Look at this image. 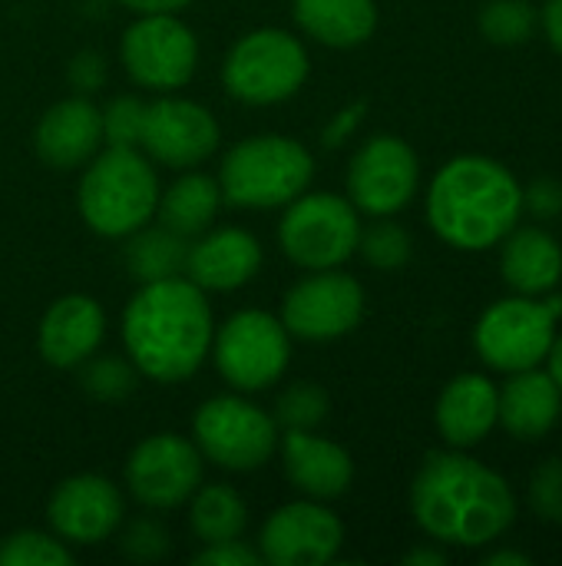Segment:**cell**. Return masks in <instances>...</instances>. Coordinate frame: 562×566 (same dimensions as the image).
<instances>
[{"label": "cell", "instance_id": "39", "mask_svg": "<svg viewBox=\"0 0 562 566\" xmlns=\"http://www.w3.org/2000/svg\"><path fill=\"white\" fill-rule=\"evenodd\" d=\"M103 80H106V63H103L99 53L83 50V53L73 56V63H70V83H73V90L93 93V90L103 86Z\"/></svg>", "mask_w": 562, "mask_h": 566}, {"label": "cell", "instance_id": "15", "mask_svg": "<svg viewBox=\"0 0 562 566\" xmlns=\"http://www.w3.org/2000/svg\"><path fill=\"white\" fill-rule=\"evenodd\" d=\"M219 139L222 129L215 116L195 99L159 96L142 109L139 146L159 166L195 169L219 149Z\"/></svg>", "mask_w": 562, "mask_h": 566}, {"label": "cell", "instance_id": "10", "mask_svg": "<svg viewBox=\"0 0 562 566\" xmlns=\"http://www.w3.org/2000/svg\"><path fill=\"white\" fill-rule=\"evenodd\" d=\"M215 368L235 391H265L272 388L291 358V335L282 318L245 308L235 312L219 335H212Z\"/></svg>", "mask_w": 562, "mask_h": 566}, {"label": "cell", "instance_id": "24", "mask_svg": "<svg viewBox=\"0 0 562 566\" xmlns=\"http://www.w3.org/2000/svg\"><path fill=\"white\" fill-rule=\"evenodd\" d=\"M500 275L517 295H547L562 279L560 239L540 226H513L500 249Z\"/></svg>", "mask_w": 562, "mask_h": 566}, {"label": "cell", "instance_id": "26", "mask_svg": "<svg viewBox=\"0 0 562 566\" xmlns=\"http://www.w3.org/2000/svg\"><path fill=\"white\" fill-rule=\"evenodd\" d=\"M222 209V189L219 179L205 176V172H185L179 176L166 192H159V222L185 239L202 235L215 212Z\"/></svg>", "mask_w": 562, "mask_h": 566}, {"label": "cell", "instance_id": "4", "mask_svg": "<svg viewBox=\"0 0 562 566\" xmlns=\"http://www.w3.org/2000/svg\"><path fill=\"white\" fill-rule=\"evenodd\" d=\"M76 206L96 235H132L156 216L159 206V176L152 159L136 146H106L83 169Z\"/></svg>", "mask_w": 562, "mask_h": 566}, {"label": "cell", "instance_id": "42", "mask_svg": "<svg viewBox=\"0 0 562 566\" xmlns=\"http://www.w3.org/2000/svg\"><path fill=\"white\" fill-rule=\"evenodd\" d=\"M119 3L136 13H176V10L189 7L192 0H119Z\"/></svg>", "mask_w": 562, "mask_h": 566}, {"label": "cell", "instance_id": "23", "mask_svg": "<svg viewBox=\"0 0 562 566\" xmlns=\"http://www.w3.org/2000/svg\"><path fill=\"white\" fill-rule=\"evenodd\" d=\"M434 421L450 448H477L497 424V385L477 371L457 375L441 391Z\"/></svg>", "mask_w": 562, "mask_h": 566}, {"label": "cell", "instance_id": "20", "mask_svg": "<svg viewBox=\"0 0 562 566\" xmlns=\"http://www.w3.org/2000/svg\"><path fill=\"white\" fill-rule=\"evenodd\" d=\"M36 156L53 169H76L96 156L103 146V113L83 93L53 103L33 136Z\"/></svg>", "mask_w": 562, "mask_h": 566}, {"label": "cell", "instance_id": "38", "mask_svg": "<svg viewBox=\"0 0 562 566\" xmlns=\"http://www.w3.org/2000/svg\"><path fill=\"white\" fill-rule=\"evenodd\" d=\"M195 566H258L265 564L258 551L245 547L242 541H225V544H205L202 554H195Z\"/></svg>", "mask_w": 562, "mask_h": 566}, {"label": "cell", "instance_id": "34", "mask_svg": "<svg viewBox=\"0 0 562 566\" xmlns=\"http://www.w3.org/2000/svg\"><path fill=\"white\" fill-rule=\"evenodd\" d=\"M119 551L132 564H156L169 554V531L152 517H139V521L126 524V531L119 537Z\"/></svg>", "mask_w": 562, "mask_h": 566}, {"label": "cell", "instance_id": "25", "mask_svg": "<svg viewBox=\"0 0 562 566\" xmlns=\"http://www.w3.org/2000/svg\"><path fill=\"white\" fill-rule=\"evenodd\" d=\"M291 13L311 40L335 50L361 46L378 27L374 0H291Z\"/></svg>", "mask_w": 562, "mask_h": 566}, {"label": "cell", "instance_id": "36", "mask_svg": "<svg viewBox=\"0 0 562 566\" xmlns=\"http://www.w3.org/2000/svg\"><path fill=\"white\" fill-rule=\"evenodd\" d=\"M142 109L146 103L136 96H116L109 99L103 113V143L106 146H136L139 143V126H142Z\"/></svg>", "mask_w": 562, "mask_h": 566}, {"label": "cell", "instance_id": "11", "mask_svg": "<svg viewBox=\"0 0 562 566\" xmlns=\"http://www.w3.org/2000/svg\"><path fill=\"white\" fill-rule=\"evenodd\" d=\"M119 60L136 86L169 93L195 76L199 40L176 13H139L119 40Z\"/></svg>", "mask_w": 562, "mask_h": 566}, {"label": "cell", "instance_id": "19", "mask_svg": "<svg viewBox=\"0 0 562 566\" xmlns=\"http://www.w3.org/2000/svg\"><path fill=\"white\" fill-rule=\"evenodd\" d=\"M106 335V312L89 295L56 298L36 332V348L53 368H79Z\"/></svg>", "mask_w": 562, "mask_h": 566}, {"label": "cell", "instance_id": "1", "mask_svg": "<svg viewBox=\"0 0 562 566\" xmlns=\"http://www.w3.org/2000/svg\"><path fill=\"white\" fill-rule=\"evenodd\" d=\"M411 514L431 541L477 551L513 527L517 497L503 474L454 448L424 458L411 484Z\"/></svg>", "mask_w": 562, "mask_h": 566}, {"label": "cell", "instance_id": "14", "mask_svg": "<svg viewBox=\"0 0 562 566\" xmlns=\"http://www.w3.org/2000/svg\"><path fill=\"white\" fill-rule=\"evenodd\" d=\"M421 182V163L401 136L368 139L348 166V196L358 212L374 219L401 212Z\"/></svg>", "mask_w": 562, "mask_h": 566}, {"label": "cell", "instance_id": "12", "mask_svg": "<svg viewBox=\"0 0 562 566\" xmlns=\"http://www.w3.org/2000/svg\"><path fill=\"white\" fill-rule=\"evenodd\" d=\"M364 318V289L341 269H321L285 292L282 325L301 342H335Z\"/></svg>", "mask_w": 562, "mask_h": 566}, {"label": "cell", "instance_id": "3", "mask_svg": "<svg viewBox=\"0 0 562 566\" xmlns=\"http://www.w3.org/2000/svg\"><path fill=\"white\" fill-rule=\"evenodd\" d=\"M523 216L520 179L490 156H454L427 189V222L441 242L460 252H484L507 239Z\"/></svg>", "mask_w": 562, "mask_h": 566}, {"label": "cell", "instance_id": "21", "mask_svg": "<svg viewBox=\"0 0 562 566\" xmlns=\"http://www.w3.org/2000/svg\"><path fill=\"white\" fill-rule=\"evenodd\" d=\"M262 269V245L252 232L225 226L215 232H202L189 245L185 275L202 292H235L248 285Z\"/></svg>", "mask_w": 562, "mask_h": 566}, {"label": "cell", "instance_id": "9", "mask_svg": "<svg viewBox=\"0 0 562 566\" xmlns=\"http://www.w3.org/2000/svg\"><path fill=\"white\" fill-rule=\"evenodd\" d=\"M192 434L202 461L235 474L258 471L278 448L275 418L238 395L209 398L192 418Z\"/></svg>", "mask_w": 562, "mask_h": 566}, {"label": "cell", "instance_id": "18", "mask_svg": "<svg viewBox=\"0 0 562 566\" xmlns=\"http://www.w3.org/2000/svg\"><path fill=\"white\" fill-rule=\"evenodd\" d=\"M278 448L285 478L295 491L311 501H335L348 494L354 481V461L341 444L318 438L315 431H285Z\"/></svg>", "mask_w": 562, "mask_h": 566}, {"label": "cell", "instance_id": "17", "mask_svg": "<svg viewBox=\"0 0 562 566\" xmlns=\"http://www.w3.org/2000/svg\"><path fill=\"white\" fill-rule=\"evenodd\" d=\"M126 504L113 481L99 474L66 478L46 501V521L60 541L96 547L123 524Z\"/></svg>", "mask_w": 562, "mask_h": 566}, {"label": "cell", "instance_id": "2", "mask_svg": "<svg viewBox=\"0 0 562 566\" xmlns=\"http://www.w3.org/2000/svg\"><path fill=\"white\" fill-rule=\"evenodd\" d=\"M212 308L205 292L176 275L142 282L123 312V345L132 368L159 385L185 381L212 355Z\"/></svg>", "mask_w": 562, "mask_h": 566}, {"label": "cell", "instance_id": "27", "mask_svg": "<svg viewBox=\"0 0 562 566\" xmlns=\"http://www.w3.org/2000/svg\"><path fill=\"white\" fill-rule=\"evenodd\" d=\"M123 262L126 272L142 285V282H159V279H176L185 275V259H189V239L159 226V229H136L126 235Z\"/></svg>", "mask_w": 562, "mask_h": 566}, {"label": "cell", "instance_id": "44", "mask_svg": "<svg viewBox=\"0 0 562 566\" xmlns=\"http://www.w3.org/2000/svg\"><path fill=\"white\" fill-rule=\"evenodd\" d=\"M404 564L411 566H444L447 564V554L444 551H427V547H417L404 557Z\"/></svg>", "mask_w": 562, "mask_h": 566}, {"label": "cell", "instance_id": "5", "mask_svg": "<svg viewBox=\"0 0 562 566\" xmlns=\"http://www.w3.org/2000/svg\"><path fill=\"white\" fill-rule=\"evenodd\" d=\"M315 179V156L291 136L265 133L235 143L219 166L222 202L235 209H275L298 199Z\"/></svg>", "mask_w": 562, "mask_h": 566}, {"label": "cell", "instance_id": "22", "mask_svg": "<svg viewBox=\"0 0 562 566\" xmlns=\"http://www.w3.org/2000/svg\"><path fill=\"white\" fill-rule=\"evenodd\" d=\"M562 415V391L550 371L527 368L513 371L503 388H497V424L517 441L547 438Z\"/></svg>", "mask_w": 562, "mask_h": 566}, {"label": "cell", "instance_id": "31", "mask_svg": "<svg viewBox=\"0 0 562 566\" xmlns=\"http://www.w3.org/2000/svg\"><path fill=\"white\" fill-rule=\"evenodd\" d=\"M272 418L282 431H315L328 418V395L311 381H298L278 395Z\"/></svg>", "mask_w": 562, "mask_h": 566}, {"label": "cell", "instance_id": "37", "mask_svg": "<svg viewBox=\"0 0 562 566\" xmlns=\"http://www.w3.org/2000/svg\"><path fill=\"white\" fill-rule=\"evenodd\" d=\"M523 209L533 212L540 222H553L562 216V182L553 176H537L523 189Z\"/></svg>", "mask_w": 562, "mask_h": 566}, {"label": "cell", "instance_id": "32", "mask_svg": "<svg viewBox=\"0 0 562 566\" xmlns=\"http://www.w3.org/2000/svg\"><path fill=\"white\" fill-rule=\"evenodd\" d=\"M73 554L63 541L40 531H17L0 541V566H70Z\"/></svg>", "mask_w": 562, "mask_h": 566}, {"label": "cell", "instance_id": "43", "mask_svg": "<svg viewBox=\"0 0 562 566\" xmlns=\"http://www.w3.org/2000/svg\"><path fill=\"white\" fill-rule=\"evenodd\" d=\"M533 564V557L530 554H520V551H494L484 566H530Z\"/></svg>", "mask_w": 562, "mask_h": 566}, {"label": "cell", "instance_id": "16", "mask_svg": "<svg viewBox=\"0 0 562 566\" xmlns=\"http://www.w3.org/2000/svg\"><path fill=\"white\" fill-rule=\"evenodd\" d=\"M344 544L341 521L325 507V501H291L278 507L258 534V554L272 566H321L331 564Z\"/></svg>", "mask_w": 562, "mask_h": 566}, {"label": "cell", "instance_id": "41", "mask_svg": "<svg viewBox=\"0 0 562 566\" xmlns=\"http://www.w3.org/2000/svg\"><path fill=\"white\" fill-rule=\"evenodd\" d=\"M540 23L547 30V40L553 43V50L562 56V0H547L540 10Z\"/></svg>", "mask_w": 562, "mask_h": 566}, {"label": "cell", "instance_id": "8", "mask_svg": "<svg viewBox=\"0 0 562 566\" xmlns=\"http://www.w3.org/2000/svg\"><path fill=\"white\" fill-rule=\"evenodd\" d=\"M361 239V219L351 199L335 192H301L288 202L282 222H278V245L282 252L308 269H341L354 252Z\"/></svg>", "mask_w": 562, "mask_h": 566}, {"label": "cell", "instance_id": "6", "mask_svg": "<svg viewBox=\"0 0 562 566\" xmlns=\"http://www.w3.org/2000/svg\"><path fill=\"white\" fill-rule=\"evenodd\" d=\"M560 318L562 295H510L480 315L474 348L487 368L503 375L540 368L553 348Z\"/></svg>", "mask_w": 562, "mask_h": 566}, {"label": "cell", "instance_id": "29", "mask_svg": "<svg viewBox=\"0 0 562 566\" xmlns=\"http://www.w3.org/2000/svg\"><path fill=\"white\" fill-rule=\"evenodd\" d=\"M480 33L494 46H520L533 40L540 27V10L530 0H487L480 10Z\"/></svg>", "mask_w": 562, "mask_h": 566}, {"label": "cell", "instance_id": "28", "mask_svg": "<svg viewBox=\"0 0 562 566\" xmlns=\"http://www.w3.org/2000/svg\"><path fill=\"white\" fill-rule=\"evenodd\" d=\"M189 501V524L202 544H225L242 537L248 507L232 484H199Z\"/></svg>", "mask_w": 562, "mask_h": 566}, {"label": "cell", "instance_id": "13", "mask_svg": "<svg viewBox=\"0 0 562 566\" xmlns=\"http://www.w3.org/2000/svg\"><path fill=\"white\" fill-rule=\"evenodd\" d=\"M202 484V454L189 438L152 434L126 461V488L149 511H176Z\"/></svg>", "mask_w": 562, "mask_h": 566}, {"label": "cell", "instance_id": "35", "mask_svg": "<svg viewBox=\"0 0 562 566\" xmlns=\"http://www.w3.org/2000/svg\"><path fill=\"white\" fill-rule=\"evenodd\" d=\"M530 511L547 521L562 524V461L550 458L543 461L530 478Z\"/></svg>", "mask_w": 562, "mask_h": 566}, {"label": "cell", "instance_id": "7", "mask_svg": "<svg viewBox=\"0 0 562 566\" xmlns=\"http://www.w3.org/2000/svg\"><path fill=\"white\" fill-rule=\"evenodd\" d=\"M308 76L305 43L278 27L245 33L222 63V83L232 99L248 106H275L301 90Z\"/></svg>", "mask_w": 562, "mask_h": 566}, {"label": "cell", "instance_id": "30", "mask_svg": "<svg viewBox=\"0 0 562 566\" xmlns=\"http://www.w3.org/2000/svg\"><path fill=\"white\" fill-rule=\"evenodd\" d=\"M358 252L364 255L368 265H374L381 272H394V269H404L411 262L414 242H411L404 226L391 222V216H381V222L361 229Z\"/></svg>", "mask_w": 562, "mask_h": 566}, {"label": "cell", "instance_id": "33", "mask_svg": "<svg viewBox=\"0 0 562 566\" xmlns=\"http://www.w3.org/2000/svg\"><path fill=\"white\" fill-rule=\"evenodd\" d=\"M79 388L99 401H123L136 388V368L123 358H86L79 365Z\"/></svg>", "mask_w": 562, "mask_h": 566}, {"label": "cell", "instance_id": "45", "mask_svg": "<svg viewBox=\"0 0 562 566\" xmlns=\"http://www.w3.org/2000/svg\"><path fill=\"white\" fill-rule=\"evenodd\" d=\"M547 371L553 375V381L560 385L562 391V335L553 338V348H550V355H547Z\"/></svg>", "mask_w": 562, "mask_h": 566}, {"label": "cell", "instance_id": "40", "mask_svg": "<svg viewBox=\"0 0 562 566\" xmlns=\"http://www.w3.org/2000/svg\"><path fill=\"white\" fill-rule=\"evenodd\" d=\"M361 116H364V103H354V106H348V109H341L328 126H325V146H341L354 129H358V123H361Z\"/></svg>", "mask_w": 562, "mask_h": 566}]
</instances>
